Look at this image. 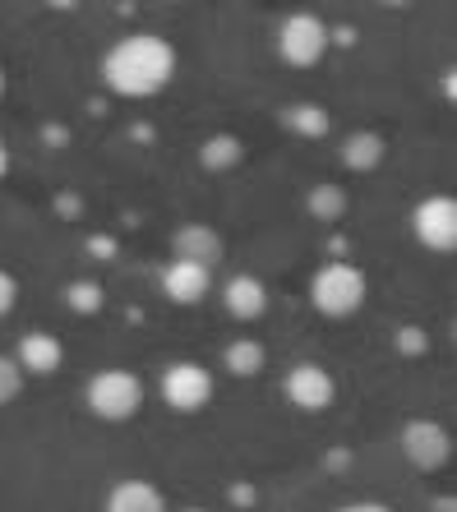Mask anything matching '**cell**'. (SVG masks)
<instances>
[{"label":"cell","mask_w":457,"mask_h":512,"mask_svg":"<svg viewBox=\"0 0 457 512\" xmlns=\"http://www.w3.org/2000/svg\"><path fill=\"white\" fill-rule=\"evenodd\" d=\"M176 79V47L162 33H130L102 56V84L116 97H153Z\"/></svg>","instance_id":"1"},{"label":"cell","mask_w":457,"mask_h":512,"mask_svg":"<svg viewBox=\"0 0 457 512\" xmlns=\"http://www.w3.org/2000/svg\"><path fill=\"white\" fill-rule=\"evenodd\" d=\"M365 296H370L365 273L356 263H342V259L324 263L310 282V305L324 314V319H351V314L365 305Z\"/></svg>","instance_id":"2"},{"label":"cell","mask_w":457,"mask_h":512,"mask_svg":"<svg viewBox=\"0 0 457 512\" xmlns=\"http://www.w3.org/2000/svg\"><path fill=\"white\" fill-rule=\"evenodd\" d=\"M88 411L107 425H125L144 411V379L134 370H97L84 393Z\"/></svg>","instance_id":"3"},{"label":"cell","mask_w":457,"mask_h":512,"mask_svg":"<svg viewBox=\"0 0 457 512\" xmlns=\"http://www.w3.org/2000/svg\"><path fill=\"white\" fill-rule=\"evenodd\" d=\"M328 42H333L328 24L310 10L287 14L282 28H277V56L287 60L291 70H314V65L328 56Z\"/></svg>","instance_id":"4"},{"label":"cell","mask_w":457,"mask_h":512,"mask_svg":"<svg viewBox=\"0 0 457 512\" xmlns=\"http://www.w3.org/2000/svg\"><path fill=\"white\" fill-rule=\"evenodd\" d=\"M213 370H204L199 360H176L162 370V402L176 411V416H194L213 402Z\"/></svg>","instance_id":"5"},{"label":"cell","mask_w":457,"mask_h":512,"mask_svg":"<svg viewBox=\"0 0 457 512\" xmlns=\"http://www.w3.org/2000/svg\"><path fill=\"white\" fill-rule=\"evenodd\" d=\"M411 231L425 250L434 254H453L457 250V199L448 194H430L411 208Z\"/></svg>","instance_id":"6"},{"label":"cell","mask_w":457,"mask_h":512,"mask_svg":"<svg viewBox=\"0 0 457 512\" xmlns=\"http://www.w3.org/2000/svg\"><path fill=\"white\" fill-rule=\"evenodd\" d=\"M402 457L416 471H439L453 457V434L439 420H407L402 425Z\"/></svg>","instance_id":"7"},{"label":"cell","mask_w":457,"mask_h":512,"mask_svg":"<svg viewBox=\"0 0 457 512\" xmlns=\"http://www.w3.org/2000/svg\"><path fill=\"white\" fill-rule=\"evenodd\" d=\"M287 402L296 406V411H310V416H319V411H328L337 397V383L333 374L324 370V365H314V360H301V365H291L287 370Z\"/></svg>","instance_id":"8"},{"label":"cell","mask_w":457,"mask_h":512,"mask_svg":"<svg viewBox=\"0 0 457 512\" xmlns=\"http://www.w3.org/2000/svg\"><path fill=\"white\" fill-rule=\"evenodd\" d=\"M208 286H213V268L204 263H190V259H171L162 268V291H167L176 305H199L208 296Z\"/></svg>","instance_id":"9"},{"label":"cell","mask_w":457,"mask_h":512,"mask_svg":"<svg viewBox=\"0 0 457 512\" xmlns=\"http://www.w3.org/2000/svg\"><path fill=\"white\" fill-rule=\"evenodd\" d=\"M222 310H227L231 319H241V323L264 319V310H268V286L259 282L254 273L227 277V286H222Z\"/></svg>","instance_id":"10"},{"label":"cell","mask_w":457,"mask_h":512,"mask_svg":"<svg viewBox=\"0 0 457 512\" xmlns=\"http://www.w3.org/2000/svg\"><path fill=\"white\" fill-rule=\"evenodd\" d=\"M14 360H19V370H24V374L47 379V374H56L65 365V346H61V337H56V333H24V337H19Z\"/></svg>","instance_id":"11"},{"label":"cell","mask_w":457,"mask_h":512,"mask_svg":"<svg viewBox=\"0 0 457 512\" xmlns=\"http://www.w3.org/2000/svg\"><path fill=\"white\" fill-rule=\"evenodd\" d=\"M176 259H190V263L213 268V263L222 259V236H217L213 227H204V222H190V227L176 231Z\"/></svg>","instance_id":"12"},{"label":"cell","mask_w":457,"mask_h":512,"mask_svg":"<svg viewBox=\"0 0 457 512\" xmlns=\"http://www.w3.org/2000/svg\"><path fill=\"white\" fill-rule=\"evenodd\" d=\"M107 512H167V499L148 480H121L107 494Z\"/></svg>","instance_id":"13"},{"label":"cell","mask_w":457,"mask_h":512,"mask_svg":"<svg viewBox=\"0 0 457 512\" xmlns=\"http://www.w3.org/2000/svg\"><path fill=\"white\" fill-rule=\"evenodd\" d=\"M264 342H254V337H236V342H227V351H222V365H227V374H236V379H254V374L264 370Z\"/></svg>","instance_id":"14"},{"label":"cell","mask_w":457,"mask_h":512,"mask_svg":"<svg viewBox=\"0 0 457 512\" xmlns=\"http://www.w3.org/2000/svg\"><path fill=\"white\" fill-rule=\"evenodd\" d=\"M379 157H384V139H379V134H351V139L342 143V162H347L351 171L379 167Z\"/></svg>","instance_id":"15"},{"label":"cell","mask_w":457,"mask_h":512,"mask_svg":"<svg viewBox=\"0 0 457 512\" xmlns=\"http://www.w3.org/2000/svg\"><path fill=\"white\" fill-rule=\"evenodd\" d=\"M342 208H347V194L337 190V185H314L310 190V213L319 217V222H337Z\"/></svg>","instance_id":"16"},{"label":"cell","mask_w":457,"mask_h":512,"mask_svg":"<svg viewBox=\"0 0 457 512\" xmlns=\"http://www.w3.org/2000/svg\"><path fill=\"white\" fill-rule=\"evenodd\" d=\"M24 379H28V374L19 370V360H14V356H0V406H10L14 397L24 393Z\"/></svg>","instance_id":"17"},{"label":"cell","mask_w":457,"mask_h":512,"mask_svg":"<svg viewBox=\"0 0 457 512\" xmlns=\"http://www.w3.org/2000/svg\"><path fill=\"white\" fill-rule=\"evenodd\" d=\"M291 125H296L301 134H324L328 130V116L319 107H296V111H291Z\"/></svg>","instance_id":"18"},{"label":"cell","mask_w":457,"mask_h":512,"mask_svg":"<svg viewBox=\"0 0 457 512\" xmlns=\"http://www.w3.org/2000/svg\"><path fill=\"white\" fill-rule=\"evenodd\" d=\"M236 157H241V143H236V139H213L204 148V162H208V167H222V162L231 167Z\"/></svg>","instance_id":"19"},{"label":"cell","mask_w":457,"mask_h":512,"mask_svg":"<svg viewBox=\"0 0 457 512\" xmlns=\"http://www.w3.org/2000/svg\"><path fill=\"white\" fill-rule=\"evenodd\" d=\"M70 305L74 310H84V314H93L97 305H102V291H97L93 282H74L70 286Z\"/></svg>","instance_id":"20"},{"label":"cell","mask_w":457,"mask_h":512,"mask_svg":"<svg viewBox=\"0 0 457 512\" xmlns=\"http://www.w3.org/2000/svg\"><path fill=\"white\" fill-rule=\"evenodd\" d=\"M14 300H19V282H14V277L0 268V319L14 310Z\"/></svg>","instance_id":"21"},{"label":"cell","mask_w":457,"mask_h":512,"mask_svg":"<svg viewBox=\"0 0 457 512\" xmlns=\"http://www.w3.org/2000/svg\"><path fill=\"white\" fill-rule=\"evenodd\" d=\"M337 512H393V508H384V503H347V508H337Z\"/></svg>","instance_id":"22"},{"label":"cell","mask_w":457,"mask_h":512,"mask_svg":"<svg viewBox=\"0 0 457 512\" xmlns=\"http://www.w3.org/2000/svg\"><path fill=\"white\" fill-rule=\"evenodd\" d=\"M10 171V148H5V139H0V176Z\"/></svg>","instance_id":"23"},{"label":"cell","mask_w":457,"mask_h":512,"mask_svg":"<svg viewBox=\"0 0 457 512\" xmlns=\"http://www.w3.org/2000/svg\"><path fill=\"white\" fill-rule=\"evenodd\" d=\"M434 512H457V503L453 499H439V503H434Z\"/></svg>","instance_id":"24"},{"label":"cell","mask_w":457,"mask_h":512,"mask_svg":"<svg viewBox=\"0 0 457 512\" xmlns=\"http://www.w3.org/2000/svg\"><path fill=\"white\" fill-rule=\"evenodd\" d=\"M379 5H388V10H402V5H411V0H379Z\"/></svg>","instance_id":"25"},{"label":"cell","mask_w":457,"mask_h":512,"mask_svg":"<svg viewBox=\"0 0 457 512\" xmlns=\"http://www.w3.org/2000/svg\"><path fill=\"white\" fill-rule=\"evenodd\" d=\"M0 97H5V70H0Z\"/></svg>","instance_id":"26"},{"label":"cell","mask_w":457,"mask_h":512,"mask_svg":"<svg viewBox=\"0 0 457 512\" xmlns=\"http://www.w3.org/2000/svg\"><path fill=\"white\" fill-rule=\"evenodd\" d=\"M185 512H204V508H185Z\"/></svg>","instance_id":"27"}]
</instances>
